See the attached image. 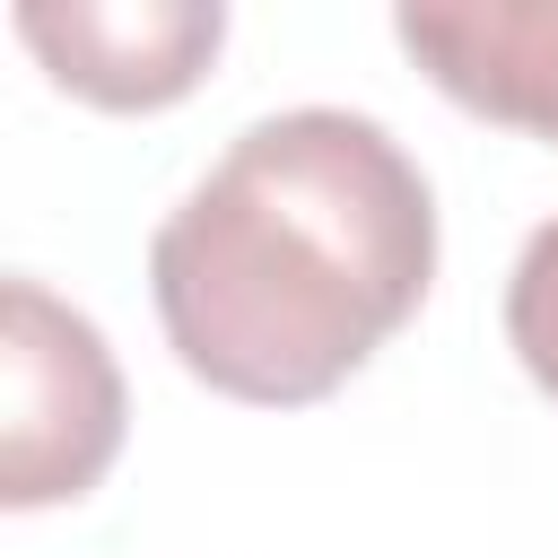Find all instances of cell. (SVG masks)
<instances>
[{
  "label": "cell",
  "mask_w": 558,
  "mask_h": 558,
  "mask_svg": "<svg viewBox=\"0 0 558 558\" xmlns=\"http://www.w3.org/2000/svg\"><path fill=\"white\" fill-rule=\"evenodd\" d=\"M392 35L453 105L558 148V0H410Z\"/></svg>",
  "instance_id": "cell-4"
},
{
  "label": "cell",
  "mask_w": 558,
  "mask_h": 558,
  "mask_svg": "<svg viewBox=\"0 0 558 558\" xmlns=\"http://www.w3.org/2000/svg\"><path fill=\"white\" fill-rule=\"evenodd\" d=\"M436 279V192L418 157L349 105H288L157 218L148 288L174 357L262 410L349 384Z\"/></svg>",
  "instance_id": "cell-1"
},
{
  "label": "cell",
  "mask_w": 558,
  "mask_h": 558,
  "mask_svg": "<svg viewBox=\"0 0 558 558\" xmlns=\"http://www.w3.org/2000/svg\"><path fill=\"white\" fill-rule=\"evenodd\" d=\"M122 453V366L44 279L0 288V497L61 506Z\"/></svg>",
  "instance_id": "cell-2"
},
{
  "label": "cell",
  "mask_w": 558,
  "mask_h": 558,
  "mask_svg": "<svg viewBox=\"0 0 558 558\" xmlns=\"http://www.w3.org/2000/svg\"><path fill=\"white\" fill-rule=\"evenodd\" d=\"M17 35L70 96L148 113L201 87L209 52L227 44V9L218 0H26Z\"/></svg>",
  "instance_id": "cell-3"
},
{
  "label": "cell",
  "mask_w": 558,
  "mask_h": 558,
  "mask_svg": "<svg viewBox=\"0 0 558 558\" xmlns=\"http://www.w3.org/2000/svg\"><path fill=\"white\" fill-rule=\"evenodd\" d=\"M506 349L558 401V218H541L523 235V253H514V279H506Z\"/></svg>",
  "instance_id": "cell-5"
}]
</instances>
